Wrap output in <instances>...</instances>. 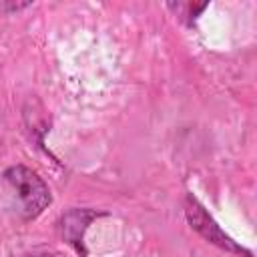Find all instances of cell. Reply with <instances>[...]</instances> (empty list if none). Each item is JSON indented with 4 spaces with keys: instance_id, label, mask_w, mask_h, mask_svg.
Here are the masks:
<instances>
[{
    "instance_id": "3957f363",
    "label": "cell",
    "mask_w": 257,
    "mask_h": 257,
    "mask_svg": "<svg viewBox=\"0 0 257 257\" xmlns=\"http://www.w3.org/2000/svg\"><path fill=\"white\" fill-rule=\"evenodd\" d=\"M102 213H96L92 209H72L68 213H64L60 217V235L62 239L72 245L78 253L86 255V249H84V231L88 229L90 221H94L96 217H100Z\"/></svg>"
},
{
    "instance_id": "277c9868",
    "label": "cell",
    "mask_w": 257,
    "mask_h": 257,
    "mask_svg": "<svg viewBox=\"0 0 257 257\" xmlns=\"http://www.w3.org/2000/svg\"><path fill=\"white\" fill-rule=\"evenodd\" d=\"M28 257H60V255H56V253H32Z\"/></svg>"
},
{
    "instance_id": "6da1fadb",
    "label": "cell",
    "mask_w": 257,
    "mask_h": 257,
    "mask_svg": "<svg viewBox=\"0 0 257 257\" xmlns=\"http://www.w3.org/2000/svg\"><path fill=\"white\" fill-rule=\"evenodd\" d=\"M0 193L6 207L24 221H34L52 203L46 181L26 165H12L0 175Z\"/></svg>"
},
{
    "instance_id": "7a4b0ae2",
    "label": "cell",
    "mask_w": 257,
    "mask_h": 257,
    "mask_svg": "<svg viewBox=\"0 0 257 257\" xmlns=\"http://www.w3.org/2000/svg\"><path fill=\"white\" fill-rule=\"evenodd\" d=\"M185 215H187L189 225H191L205 241L217 245V247L223 249V251H229V253H235V255H241V257H253V253H251L247 247H243V245H239L237 241H233V239L219 227V223L207 213V209H205V207L197 201V197H193L191 193H189L187 199H185Z\"/></svg>"
}]
</instances>
